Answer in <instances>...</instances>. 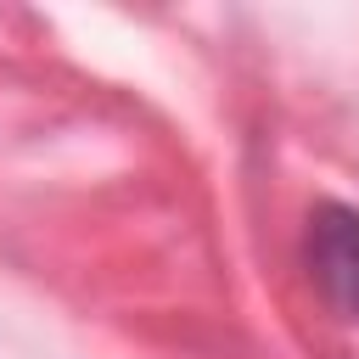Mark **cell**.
Wrapping results in <instances>:
<instances>
[{
	"instance_id": "1",
	"label": "cell",
	"mask_w": 359,
	"mask_h": 359,
	"mask_svg": "<svg viewBox=\"0 0 359 359\" xmlns=\"http://www.w3.org/2000/svg\"><path fill=\"white\" fill-rule=\"evenodd\" d=\"M303 258L309 275L320 286V297L359 325V208L342 202H320L309 213V236H303Z\"/></svg>"
}]
</instances>
